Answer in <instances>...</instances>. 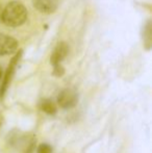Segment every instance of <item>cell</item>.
I'll return each instance as SVG.
<instances>
[{
	"mask_svg": "<svg viewBox=\"0 0 152 153\" xmlns=\"http://www.w3.org/2000/svg\"><path fill=\"white\" fill-rule=\"evenodd\" d=\"M27 19V10L21 2L12 1L4 7L1 15L3 24L10 27H18L25 23Z\"/></svg>",
	"mask_w": 152,
	"mask_h": 153,
	"instance_id": "6da1fadb",
	"label": "cell"
},
{
	"mask_svg": "<svg viewBox=\"0 0 152 153\" xmlns=\"http://www.w3.org/2000/svg\"><path fill=\"white\" fill-rule=\"evenodd\" d=\"M78 103V95L72 89L63 90L57 96V104L64 109L75 107Z\"/></svg>",
	"mask_w": 152,
	"mask_h": 153,
	"instance_id": "7a4b0ae2",
	"label": "cell"
},
{
	"mask_svg": "<svg viewBox=\"0 0 152 153\" xmlns=\"http://www.w3.org/2000/svg\"><path fill=\"white\" fill-rule=\"evenodd\" d=\"M21 56H22V50L17 52L16 54H15V56H13V59H10V64H8V66H7V69H6V71H5V74H4L3 81H2L1 96H4L5 92L7 91V88L10 87V82H12V79H13V77H14L17 65H18L19 61H20Z\"/></svg>",
	"mask_w": 152,
	"mask_h": 153,
	"instance_id": "3957f363",
	"label": "cell"
},
{
	"mask_svg": "<svg viewBox=\"0 0 152 153\" xmlns=\"http://www.w3.org/2000/svg\"><path fill=\"white\" fill-rule=\"evenodd\" d=\"M18 43L7 34L0 33V55H10L16 52Z\"/></svg>",
	"mask_w": 152,
	"mask_h": 153,
	"instance_id": "277c9868",
	"label": "cell"
},
{
	"mask_svg": "<svg viewBox=\"0 0 152 153\" xmlns=\"http://www.w3.org/2000/svg\"><path fill=\"white\" fill-rule=\"evenodd\" d=\"M61 0H33V4L36 10L45 15L54 13L57 10Z\"/></svg>",
	"mask_w": 152,
	"mask_h": 153,
	"instance_id": "5b68a950",
	"label": "cell"
},
{
	"mask_svg": "<svg viewBox=\"0 0 152 153\" xmlns=\"http://www.w3.org/2000/svg\"><path fill=\"white\" fill-rule=\"evenodd\" d=\"M69 52V46L66 42H59V44L55 46L54 50H53L52 54L50 57V62L53 66L59 65L64 59H66V56L68 55Z\"/></svg>",
	"mask_w": 152,
	"mask_h": 153,
	"instance_id": "8992f818",
	"label": "cell"
},
{
	"mask_svg": "<svg viewBox=\"0 0 152 153\" xmlns=\"http://www.w3.org/2000/svg\"><path fill=\"white\" fill-rule=\"evenodd\" d=\"M40 108L43 113L47 114V115H55L57 113V106L52 100L50 99H45L41 102Z\"/></svg>",
	"mask_w": 152,
	"mask_h": 153,
	"instance_id": "52a82bcc",
	"label": "cell"
},
{
	"mask_svg": "<svg viewBox=\"0 0 152 153\" xmlns=\"http://www.w3.org/2000/svg\"><path fill=\"white\" fill-rule=\"evenodd\" d=\"M144 33H146V38L144 40V44L147 47V49H149L150 47V43H151V25L150 22H148V24L146 25V28H145Z\"/></svg>",
	"mask_w": 152,
	"mask_h": 153,
	"instance_id": "ba28073f",
	"label": "cell"
},
{
	"mask_svg": "<svg viewBox=\"0 0 152 153\" xmlns=\"http://www.w3.org/2000/svg\"><path fill=\"white\" fill-rule=\"evenodd\" d=\"M37 153H52V147L49 144H40L37 149Z\"/></svg>",
	"mask_w": 152,
	"mask_h": 153,
	"instance_id": "9c48e42d",
	"label": "cell"
},
{
	"mask_svg": "<svg viewBox=\"0 0 152 153\" xmlns=\"http://www.w3.org/2000/svg\"><path fill=\"white\" fill-rule=\"evenodd\" d=\"M36 139H33L30 142H28L26 148L24 150V153H33L35 152V147H36Z\"/></svg>",
	"mask_w": 152,
	"mask_h": 153,
	"instance_id": "30bf717a",
	"label": "cell"
},
{
	"mask_svg": "<svg viewBox=\"0 0 152 153\" xmlns=\"http://www.w3.org/2000/svg\"><path fill=\"white\" fill-rule=\"evenodd\" d=\"M65 74V69L61 66V65H56L54 66V70H53V75L56 77H61Z\"/></svg>",
	"mask_w": 152,
	"mask_h": 153,
	"instance_id": "8fae6325",
	"label": "cell"
},
{
	"mask_svg": "<svg viewBox=\"0 0 152 153\" xmlns=\"http://www.w3.org/2000/svg\"><path fill=\"white\" fill-rule=\"evenodd\" d=\"M2 77V71H1V69H0V78Z\"/></svg>",
	"mask_w": 152,
	"mask_h": 153,
	"instance_id": "7c38bea8",
	"label": "cell"
}]
</instances>
